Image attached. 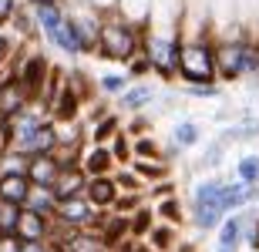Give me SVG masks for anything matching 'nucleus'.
<instances>
[{
  "label": "nucleus",
  "mask_w": 259,
  "mask_h": 252,
  "mask_svg": "<svg viewBox=\"0 0 259 252\" xmlns=\"http://www.w3.org/2000/svg\"><path fill=\"white\" fill-rule=\"evenodd\" d=\"M222 175H205L192 185L189 192V209H185V222H192L199 232H215V225L226 219V205H222Z\"/></svg>",
  "instance_id": "nucleus-3"
},
{
  "label": "nucleus",
  "mask_w": 259,
  "mask_h": 252,
  "mask_svg": "<svg viewBox=\"0 0 259 252\" xmlns=\"http://www.w3.org/2000/svg\"><path fill=\"white\" fill-rule=\"evenodd\" d=\"M84 202L95 209V212H108L111 205H115V198H118V185H115V178L111 175H95V178H88L84 182Z\"/></svg>",
  "instance_id": "nucleus-9"
},
{
  "label": "nucleus",
  "mask_w": 259,
  "mask_h": 252,
  "mask_svg": "<svg viewBox=\"0 0 259 252\" xmlns=\"http://www.w3.org/2000/svg\"><path fill=\"white\" fill-rule=\"evenodd\" d=\"M24 209H27V212L44 215V219H51V215H54V209H58V198H54V192H51V188H34V185H30Z\"/></svg>",
  "instance_id": "nucleus-26"
},
{
  "label": "nucleus",
  "mask_w": 259,
  "mask_h": 252,
  "mask_svg": "<svg viewBox=\"0 0 259 252\" xmlns=\"http://www.w3.org/2000/svg\"><path fill=\"white\" fill-rule=\"evenodd\" d=\"M242 245L249 252H259V209L249 215V222H246V235H242Z\"/></svg>",
  "instance_id": "nucleus-40"
},
{
  "label": "nucleus",
  "mask_w": 259,
  "mask_h": 252,
  "mask_svg": "<svg viewBox=\"0 0 259 252\" xmlns=\"http://www.w3.org/2000/svg\"><path fill=\"white\" fill-rule=\"evenodd\" d=\"M256 202H259V188L242 185V182H236V178H226V185H222V205H226V215L239 212V209H246V205H256Z\"/></svg>",
  "instance_id": "nucleus-15"
},
{
  "label": "nucleus",
  "mask_w": 259,
  "mask_h": 252,
  "mask_svg": "<svg viewBox=\"0 0 259 252\" xmlns=\"http://www.w3.org/2000/svg\"><path fill=\"white\" fill-rule=\"evenodd\" d=\"M58 148V125L54 121H44V125L37 128V131H30L27 138H20V141H14V152L24 158H34V155H51Z\"/></svg>",
  "instance_id": "nucleus-7"
},
{
  "label": "nucleus",
  "mask_w": 259,
  "mask_h": 252,
  "mask_svg": "<svg viewBox=\"0 0 259 252\" xmlns=\"http://www.w3.org/2000/svg\"><path fill=\"white\" fill-rule=\"evenodd\" d=\"M152 225H155V212H152V205H148V202L138 205V209L128 215V235H132V239H145Z\"/></svg>",
  "instance_id": "nucleus-29"
},
{
  "label": "nucleus",
  "mask_w": 259,
  "mask_h": 252,
  "mask_svg": "<svg viewBox=\"0 0 259 252\" xmlns=\"http://www.w3.org/2000/svg\"><path fill=\"white\" fill-rule=\"evenodd\" d=\"M145 242L152 245L155 252H175V245L182 242V239H179V229H175V225L155 222L152 229H148V235H145Z\"/></svg>",
  "instance_id": "nucleus-23"
},
{
  "label": "nucleus",
  "mask_w": 259,
  "mask_h": 252,
  "mask_svg": "<svg viewBox=\"0 0 259 252\" xmlns=\"http://www.w3.org/2000/svg\"><path fill=\"white\" fill-rule=\"evenodd\" d=\"M128 168H132V172L145 182V188H148V185H155V182H162V178H172V165H168V162H162V158H155V162L132 158V162H128Z\"/></svg>",
  "instance_id": "nucleus-22"
},
{
  "label": "nucleus",
  "mask_w": 259,
  "mask_h": 252,
  "mask_svg": "<svg viewBox=\"0 0 259 252\" xmlns=\"http://www.w3.org/2000/svg\"><path fill=\"white\" fill-rule=\"evenodd\" d=\"M108 152H111V158H115V165H128L132 162V138L125 135V131H118L111 141H108Z\"/></svg>",
  "instance_id": "nucleus-32"
},
{
  "label": "nucleus",
  "mask_w": 259,
  "mask_h": 252,
  "mask_svg": "<svg viewBox=\"0 0 259 252\" xmlns=\"http://www.w3.org/2000/svg\"><path fill=\"white\" fill-rule=\"evenodd\" d=\"M125 74L132 81H148V78H152V64H148V58H145L142 51H138V54L125 64Z\"/></svg>",
  "instance_id": "nucleus-36"
},
{
  "label": "nucleus",
  "mask_w": 259,
  "mask_h": 252,
  "mask_svg": "<svg viewBox=\"0 0 259 252\" xmlns=\"http://www.w3.org/2000/svg\"><path fill=\"white\" fill-rule=\"evenodd\" d=\"M168 195H179L175 175H172V178H162V182H155V185H148V188H145V202L152 205V202H158V198H168Z\"/></svg>",
  "instance_id": "nucleus-35"
},
{
  "label": "nucleus",
  "mask_w": 259,
  "mask_h": 252,
  "mask_svg": "<svg viewBox=\"0 0 259 252\" xmlns=\"http://www.w3.org/2000/svg\"><path fill=\"white\" fill-rule=\"evenodd\" d=\"M4 74H7V71H0V81H4Z\"/></svg>",
  "instance_id": "nucleus-50"
},
{
  "label": "nucleus",
  "mask_w": 259,
  "mask_h": 252,
  "mask_svg": "<svg viewBox=\"0 0 259 252\" xmlns=\"http://www.w3.org/2000/svg\"><path fill=\"white\" fill-rule=\"evenodd\" d=\"M77 168L88 175V178H95V175H111L115 172V158L108 152V145H84L81 158H77Z\"/></svg>",
  "instance_id": "nucleus-12"
},
{
  "label": "nucleus",
  "mask_w": 259,
  "mask_h": 252,
  "mask_svg": "<svg viewBox=\"0 0 259 252\" xmlns=\"http://www.w3.org/2000/svg\"><path fill=\"white\" fill-rule=\"evenodd\" d=\"M84 182H88V175L81 172L77 165H71V168H61V172H58V178H54V185H51V192H54L58 202H64V198H74V195L84 192Z\"/></svg>",
  "instance_id": "nucleus-18"
},
{
  "label": "nucleus",
  "mask_w": 259,
  "mask_h": 252,
  "mask_svg": "<svg viewBox=\"0 0 259 252\" xmlns=\"http://www.w3.org/2000/svg\"><path fill=\"white\" fill-rule=\"evenodd\" d=\"M98 215H101V212H95V209L84 202V195H74V198L58 202V209H54V215H51V222L58 225V229L74 232V229H95Z\"/></svg>",
  "instance_id": "nucleus-6"
},
{
  "label": "nucleus",
  "mask_w": 259,
  "mask_h": 252,
  "mask_svg": "<svg viewBox=\"0 0 259 252\" xmlns=\"http://www.w3.org/2000/svg\"><path fill=\"white\" fill-rule=\"evenodd\" d=\"M20 252H61V249L48 239V242H24V249H20Z\"/></svg>",
  "instance_id": "nucleus-44"
},
{
  "label": "nucleus",
  "mask_w": 259,
  "mask_h": 252,
  "mask_svg": "<svg viewBox=\"0 0 259 252\" xmlns=\"http://www.w3.org/2000/svg\"><path fill=\"white\" fill-rule=\"evenodd\" d=\"M252 138H259V118L246 115V118H239L236 125L226 128V131L219 135V141H222V145H229V141H252Z\"/></svg>",
  "instance_id": "nucleus-25"
},
{
  "label": "nucleus",
  "mask_w": 259,
  "mask_h": 252,
  "mask_svg": "<svg viewBox=\"0 0 259 252\" xmlns=\"http://www.w3.org/2000/svg\"><path fill=\"white\" fill-rule=\"evenodd\" d=\"M212 34H215V30L182 34L175 81H182V84H219V81H215V47H212Z\"/></svg>",
  "instance_id": "nucleus-2"
},
{
  "label": "nucleus",
  "mask_w": 259,
  "mask_h": 252,
  "mask_svg": "<svg viewBox=\"0 0 259 252\" xmlns=\"http://www.w3.org/2000/svg\"><path fill=\"white\" fill-rule=\"evenodd\" d=\"M17 219H20V205L0 202V232H17Z\"/></svg>",
  "instance_id": "nucleus-39"
},
{
  "label": "nucleus",
  "mask_w": 259,
  "mask_h": 252,
  "mask_svg": "<svg viewBox=\"0 0 259 252\" xmlns=\"http://www.w3.org/2000/svg\"><path fill=\"white\" fill-rule=\"evenodd\" d=\"M138 205H145V192H118L115 205H111L108 212H115V215H132Z\"/></svg>",
  "instance_id": "nucleus-34"
},
{
  "label": "nucleus",
  "mask_w": 259,
  "mask_h": 252,
  "mask_svg": "<svg viewBox=\"0 0 259 252\" xmlns=\"http://www.w3.org/2000/svg\"><path fill=\"white\" fill-rule=\"evenodd\" d=\"M142 51V27L125 20L118 10L101 14V27H98V47L95 58L108 64H128Z\"/></svg>",
  "instance_id": "nucleus-1"
},
{
  "label": "nucleus",
  "mask_w": 259,
  "mask_h": 252,
  "mask_svg": "<svg viewBox=\"0 0 259 252\" xmlns=\"http://www.w3.org/2000/svg\"><path fill=\"white\" fill-rule=\"evenodd\" d=\"M61 165L54 162V155H34L27 158V182L34 185V188H51L54 185V178H58Z\"/></svg>",
  "instance_id": "nucleus-17"
},
{
  "label": "nucleus",
  "mask_w": 259,
  "mask_h": 252,
  "mask_svg": "<svg viewBox=\"0 0 259 252\" xmlns=\"http://www.w3.org/2000/svg\"><path fill=\"white\" fill-rule=\"evenodd\" d=\"M152 212H155V222L175 225V229H182V225H185V205H182L179 195H168V198L152 202Z\"/></svg>",
  "instance_id": "nucleus-20"
},
{
  "label": "nucleus",
  "mask_w": 259,
  "mask_h": 252,
  "mask_svg": "<svg viewBox=\"0 0 259 252\" xmlns=\"http://www.w3.org/2000/svg\"><path fill=\"white\" fill-rule=\"evenodd\" d=\"M14 148V135H10V121H0V155H7Z\"/></svg>",
  "instance_id": "nucleus-43"
},
{
  "label": "nucleus",
  "mask_w": 259,
  "mask_h": 252,
  "mask_svg": "<svg viewBox=\"0 0 259 252\" xmlns=\"http://www.w3.org/2000/svg\"><path fill=\"white\" fill-rule=\"evenodd\" d=\"M118 101V111L125 115H138V111H148V108L158 101V87L152 81H132V84L115 97Z\"/></svg>",
  "instance_id": "nucleus-8"
},
{
  "label": "nucleus",
  "mask_w": 259,
  "mask_h": 252,
  "mask_svg": "<svg viewBox=\"0 0 259 252\" xmlns=\"http://www.w3.org/2000/svg\"><path fill=\"white\" fill-rule=\"evenodd\" d=\"M88 4H91L98 14H108V10H115V7H118V0H88Z\"/></svg>",
  "instance_id": "nucleus-45"
},
{
  "label": "nucleus",
  "mask_w": 259,
  "mask_h": 252,
  "mask_svg": "<svg viewBox=\"0 0 259 252\" xmlns=\"http://www.w3.org/2000/svg\"><path fill=\"white\" fill-rule=\"evenodd\" d=\"M44 44H48L51 51H58V54H64L67 61H77V58H84L81 54V44H77V34H74V27H71V20H67V14H64V20H61L58 27H51L48 34H44Z\"/></svg>",
  "instance_id": "nucleus-10"
},
{
  "label": "nucleus",
  "mask_w": 259,
  "mask_h": 252,
  "mask_svg": "<svg viewBox=\"0 0 259 252\" xmlns=\"http://www.w3.org/2000/svg\"><path fill=\"white\" fill-rule=\"evenodd\" d=\"M132 252H155V249L145 242V239H135V242H132Z\"/></svg>",
  "instance_id": "nucleus-46"
},
{
  "label": "nucleus",
  "mask_w": 259,
  "mask_h": 252,
  "mask_svg": "<svg viewBox=\"0 0 259 252\" xmlns=\"http://www.w3.org/2000/svg\"><path fill=\"white\" fill-rule=\"evenodd\" d=\"M27 192H30L27 175H0V202L20 205V209H24V202H27Z\"/></svg>",
  "instance_id": "nucleus-21"
},
{
  "label": "nucleus",
  "mask_w": 259,
  "mask_h": 252,
  "mask_svg": "<svg viewBox=\"0 0 259 252\" xmlns=\"http://www.w3.org/2000/svg\"><path fill=\"white\" fill-rule=\"evenodd\" d=\"M17 7H20V0H0V27L10 24V17L17 14Z\"/></svg>",
  "instance_id": "nucleus-41"
},
{
  "label": "nucleus",
  "mask_w": 259,
  "mask_h": 252,
  "mask_svg": "<svg viewBox=\"0 0 259 252\" xmlns=\"http://www.w3.org/2000/svg\"><path fill=\"white\" fill-rule=\"evenodd\" d=\"M61 4H64V7H71V4H84V0H61Z\"/></svg>",
  "instance_id": "nucleus-48"
},
{
  "label": "nucleus",
  "mask_w": 259,
  "mask_h": 252,
  "mask_svg": "<svg viewBox=\"0 0 259 252\" xmlns=\"http://www.w3.org/2000/svg\"><path fill=\"white\" fill-rule=\"evenodd\" d=\"M27 105H30V97L20 87V81L14 74H4V81H0V121H10V118L17 115V111H24Z\"/></svg>",
  "instance_id": "nucleus-11"
},
{
  "label": "nucleus",
  "mask_w": 259,
  "mask_h": 252,
  "mask_svg": "<svg viewBox=\"0 0 259 252\" xmlns=\"http://www.w3.org/2000/svg\"><path fill=\"white\" fill-rule=\"evenodd\" d=\"M212 252H239V249H222V245H215V249H212Z\"/></svg>",
  "instance_id": "nucleus-49"
},
{
  "label": "nucleus",
  "mask_w": 259,
  "mask_h": 252,
  "mask_svg": "<svg viewBox=\"0 0 259 252\" xmlns=\"http://www.w3.org/2000/svg\"><path fill=\"white\" fill-rule=\"evenodd\" d=\"M128 84H132V78H128L125 71H105V74H98V78H95V94L118 97Z\"/></svg>",
  "instance_id": "nucleus-24"
},
{
  "label": "nucleus",
  "mask_w": 259,
  "mask_h": 252,
  "mask_svg": "<svg viewBox=\"0 0 259 252\" xmlns=\"http://www.w3.org/2000/svg\"><path fill=\"white\" fill-rule=\"evenodd\" d=\"M111 178H115L118 192H145V182H142V178H138V175H135L128 165L115 168V172H111Z\"/></svg>",
  "instance_id": "nucleus-33"
},
{
  "label": "nucleus",
  "mask_w": 259,
  "mask_h": 252,
  "mask_svg": "<svg viewBox=\"0 0 259 252\" xmlns=\"http://www.w3.org/2000/svg\"><path fill=\"white\" fill-rule=\"evenodd\" d=\"M27 7H40V4H58V0H24Z\"/></svg>",
  "instance_id": "nucleus-47"
},
{
  "label": "nucleus",
  "mask_w": 259,
  "mask_h": 252,
  "mask_svg": "<svg viewBox=\"0 0 259 252\" xmlns=\"http://www.w3.org/2000/svg\"><path fill=\"white\" fill-rule=\"evenodd\" d=\"M121 125H125V118H121V111H108V115L95 118V121H88L84 131H88V145H108L111 138L121 131Z\"/></svg>",
  "instance_id": "nucleus-14"
},
{
  "label": "nucleus",
  "mask_w": 259,
  "mask_h": 252,
  "mask_svg": "<svg viewBox=\"0 0 259 252\" xmlns=\"http://www.w3.org/2000/svg\"><path fill=\"white\" fill-rule=\"evenodd\" d=\"M7 27L14 30L10 37L17 40V44H37V27H34V14H30L27 4H20V7H17V14L10 17Z\"/></svg>",
  "instance_id": "nucleus-19"
},
{
  "label": "nucleus",
  "mask_w": 259,
  "mask_h": 252,
  "mask_svg": "<svg viewBox=\"0 0 259 252\" xmlns=\"http://www.w3.org/2000/svg\"><path fill=\"white\" fill-rule=\"evenodd\" d=\"M179 44H182V34L179 30H142V54L152 64V74L158 81H165V84L175 81Z\"/></svg>",
  "instance_id": "nucleus-4"
},
{
  "label": "nucleus",
  "mask_w": 259,
  "mask_h": 252,
  "mask_svg": "<svg viewBox=\"0 0 259 252\" xmlns=\"http://www.w3.org/2000/svg\"><path fill=\"white\" fill-rule=\"evenodd\" d=\"M132 158H142V162H155L162 158V141L148 131V135H135L132 138ZM165 162V158H162Z\"/></svg>",
  "instance_id": "nucleus-28"
},
{
  "label": "nucleus",
  "mask_w": 259,
  "mask_h": 252,
  "mask_svg": "<svg viewBox=\"0 0 259 252\" xmlns=\"http://www.w3.org/2000/svg\"><path fill=\"white\" fill-rule=\"evenodd\" d=\"M226 152H229V145H222L219 138H215L212 145H205V152H202V158H199V168L202 172H215V168L226 162Z\"/></svg>",
  "instance_id": "nucleus-31"
},
{
  "label": "nucleus",
  "mask_w": 259,
  "mask_h": 252,
  "mask_svg": "<svg viewBox=\"0 0 259 252\" xmlns=\"http://www.w3.org/2000/svg\"><path fill=\"white\" fill-rule=\"evenodd\" d=\"M20 242H48L51 239V219L37 212H27L20 209V219H17V232H14Z\"/></svg>",
  "instance_id": "nucleus-13"
},
{
  "label": "nucleus",
  "mask_w": 259,
  "mask_h": 252,
  "mask_svg": "<svg viewBox=\"0 0 259 252\" xmlns=\"http://www.w3.org/2000/svg\"><path fill=\"white\" fill-rule=\"evenodd\" d=\"M236 182L259 188V152H246L236 158Z\"/></svg>",
  "instance_id": "nucleus-27"
},
{
  "label": "nucleus",
  "mask_w": 259,
  "mask_h": 252,
  "mask_svg": "<svg viewBox=\"0 0 259 252\" xmlns=\"http://www.w3.org/2000/svg\"><path fill=\"white\" fill-rule=\"evenodd\" d=\"M67 20L77 34V44H81V54L84 58H95V47H98V27H101V14H98L91 4H71L67 7Z\"/></svg>",
  "instance_id": "nucleus-5"
},
{
  "label": "nucleus",
  "mask_w": 259,
  "mask_h": 252,
  "mask_svg": "<svg viewBox=\"0 0 259 252\" xmlns=\"http://www.w3.org/2000/svg\"><path fill=\"white\" fill-rule=\"evenodd\" d=\"M202 141V125L195 118H179L172 125V135H168V148H175L179 155L182 152H192L195 145Z\"/></svg>",
  "instance_id": "nucleus-16"
},
{
  "label": "nucleus",
  "mask_w": 259,
  "mask_h": 252,
  "mask_svg": "<svg viewBox=\"0 0 259 252\" xmlns=\"http://www.w3.org/2000/svg\"><path fill=\"white\" fill-rule=\"evenodd\" d=\"M115 10L125 20H132V24L145 27V20H148V14H152V0H118Z\"/></svg>",
  "instance_id": "nucleus-30"
},
{
  "label": "nucleus",
  "mask_w": 259,
  "mask_h": 252,
  "mask_svg": "<svg viewBox=\"0 0 259 252\" xmlns=\"http://www.w3.org/2000/svg\"><path fill=\"white\" fill-rule=\"evenodd\" d=\"M27 172V158L17 155L14 148H10L7 155H0V175H24Z\"/></svg>",
  "instance_id": "nucleus-38"
},
{
  "label": "nucleus",
  "mask_w": 259,
  "mask_h": 252,
  "mask_svg": "<svg viewBox=\"0 0 259 252\" xmlns=\"http://www.w3.org/2000/svg\"><path fill=\"white\" fill-rule=\"evenodd\" d=\"M24 242H20L14 232H0V252H20Z\"/></svg>",
  "instance_id": "nucleus-42"
},
{
  "label": "nucleus",
  "mask_w": 259,
  "mask_h": 252,
  "mask_svg": "<svg viewBox=\"0 0 259 252\" xmlns=\"http://www.w3.org/2000/svg\"><path fill=\"white\" fill-rule=\"evenodd\" d=\"M185 97H199V101H215L222 97V84H182Z\"/></svg>",
  "instance_id": "nucleus-37"
}]
</instances>
